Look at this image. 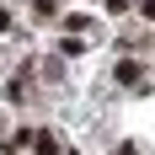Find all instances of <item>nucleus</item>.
Instances as JSON below:
<instances>
[{"label":"nucleus","mask_w":155,"mask_h":155,"mask_svg":"<svg viewBox=\"0 0 155 155\" xmlns=\"http://www.w3.org/2000/svg\"><path fill=\"white\" fill-rule=\"evenodd\" d=\"M38 155H59V134H38Z\"/></svg>","instance_id":"f257e3e1"}]
</instances>
